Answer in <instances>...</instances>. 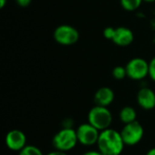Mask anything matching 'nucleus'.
<instances>
[{
    "mask_svg": "<svg viewBox=\"0 0 155 155\" xmlns=\"http://www.w3.org/2000/svg\"><path fill=\"white\" fill-rule=\"evenodd\" d=\"M96 145L104 155H120L125 144L121 133L109 128L100 133Z\"/></svg>",
    "mask_w": 155,
    "mask_h": 155,
    "instance_id": "f257e3e1",
    "label": "nucleus"
},
{
    "mask_svg": "<svg viewBox=\"0 0 155 155\" xmlns=\"http://www.w3.org/2000/svg\"><path fill=\"white\" fill-rule=\"evenodd\" d=\"M78 143L76 130L63 127L53 137L52 144L54 150L67 153L73 150Z\"/></svg>",
    "mask_w": 155,
    "mask_h": 155,
    "instance_id": "f03ea898",
    "label": "nucleus"
},
{
    "mask_svg": "<svg viewBox=\"0 0 155 155\" xmlns=\"http://www.w3.org/2000/svg\"><path fill=\"white\" fill-rule=\"evenodd\" d=\"M88 123L100 132L109 129L113 123V114L108 107L95 105L88 113Z\"/></svg>",
    "mask_w": 155,
    "mask_h": 155,
    "instance_id": "7ed1b4c3",
    "label": "nucleus"
},
{
    "mask_svg": "<svg viewBox=\"0 0 155 155\" xmlns=\"http://www.w3.org/2000/svg\"><path fill=\"white\" fill-rule=\"evenodd\" d=\"M80 38L78 30L70 25H60L54 31V41L64 46H69L76 44Z\"/></svg>",
    "mask_w": 155,
    "mask_h": 155,
    "instance_id": "20e7f679",
    "label": "nucleus"
},
{
    "mask_svg": "<svg viewBox=\"0 0 155 155\" xmlns=\"http://www.w3.org/2000/svg\"><path fill=\"white\" fill-rule=\"evenodd\" d=\"M127 77L134 81H141L149 76V62L142 57L131 59L125 65Z\"/></svg>",
    "mask_w": 155,
    "mask_h": 155,
    "instance_id": "39448f33",
    "label": "nucleus"
},
{
    "mask_svg": "<svg viewBox=\"0 0 155 155\" xmlns=\"http://www.w3.org/2000/svg\"><path fill=\"white\" fill-rule=\"evenodd\" d=\"M120 133L125 145L134 146L143 140L144 129L138 121H135L134 123L124 124Z\"/></svg>",
    "mask_w": 155,
    "mask_h": 155,
    "instance_id": "423d86ee",
    "label": "nucleus"
},
{
    "mask_svg": "<svg viewBox=\"0 0 155 155\" xmlns=\"http://www.w3.org/2000/svg\"><path fill=\"white\" fill-rule=\"evenodd\" d=\"M100 133L101 132L91 124H82L76 129L78 143L84 146H93L97 144Z\"/></svg>",
    "mask_w": 155,
    "mask_h": 155,
    "instance_id": "0eeeda50",
    "label": "nucleus"
},
{
    "mask_svg": "<svg viewBox=\"0 0 155 155\" xmlns=\"http://www.w3.org/2000/svg\"><path fill=\"white\" fill-rule=\"evenodd\" d=\"M5 142L10 151L20 152L26 145V136L21 130L14 129L6 134Z\"/></svg>",
    "mask_w": 155,
    "mask_h": 155,
    "instance_id": "6e6552de",
    "label": "nucleus"
},
{
    "mask_svg": "<svg viewBox=\"0 0 155 155\" xmlns=\"http://www.w3.org/2000/svg\"><path fill=\"white\" fill-rule=\"evenodd\" d=\"M137 103L143 110H153L155 108V92L149 87L141 88L136 96Z\"/></svg>",
    "mask_w": 155,
    "mask_h": 155,
    "instance_id": "1a4fd4ad",
    "label": "nucleus"
},
{
    "mask_svg": "<svg viewBox=\"0 0 155 155\" xmlns=\"http://www.w3.org/2000/svg\"><path fill=\"white\" fill-rule=\"evenodd\" d=\"M134 39V35L130 28L125 26H119L115 28V34L112 42L118 46L125 47L132 45Z\"/></svg>",
    "mask_w": 155,
    "mask_h": 155,
    "instance_id": "9d476101",
    "label": "nucleus"
},
{
    "mask_svg": "<svg viewBox=\"0 0 155 155\" xmlns=\"http://www.w3.org/2000/svg\"><path fill=\"white\" fill-rule=\"evenodd\" d=\"M114 100V92L107 86L99 88L94 96V101L96 105L108 107Z\"/></svg>",
    "mask_w": 155,
    "mask_h": 155,
    "instance_id": "9b49d317",
    "label": "nucleus"
},
{
    "mask_svg": "<svg viewBox=\"0 0 155 155\" xmlns=\"http://www.w3.org/2000/svg\"><path fill=\"white\" fill-rule=\"evenodd\" d=\"M120 121L124 124H131L137 121V113L134 107L131 106H124L121 109L119 114Z\"/></svg>",
    "mask_w": 155,
    "mask_h": 155,
    "instance_id": "f8f14e48",
    "label": "nucleus"
},
{
    "mask_svg": "<svg viewBox=\"0 0 155 155\" xmlns=\"http://www.w3.org/2000/svg\"><path fill=\"white\" fill-rule=\"evenodd\" d=\"M143 0H120L121 6L128 12H134L139 9Z\"/></svg>",
    "mask_w": 155,
    "mask_h": 155,
    "instance_id": "ddd939ff",
    "label": "nucleus"
},
{
    "mask_svg": "<svg viewBox=\"0 0 155 155\" xmlns=\"http://www.w3.org/2000/svg\"><path fill=\"white\" fill-rule=\"evenodd\" d=\"M18 153V155H44L43 152L35 145H25Z\"/></svg>",
    "mask_w": 155,
    "mask_h": 155,
    "instance_id": "4468645a",
    "label": "nucleus"
},
{
    "mask_svg": "<svg viewBox=\"0 0 155 155\" xmlns=\"http://www.w3.org/2000/svg\"><path fill=\"white\" fill-rule=\"evenodd\" d=\"M112 74L113 77L116 80H124L125 77H127L125 66H122V65L115 66L112 71Z\"/></svg>",
    "mask_w": 155,
    "mask_h": 155,
    "instance_id": "2eb2a0df",
    "label": "nucleus"
},
{
    "mask_svg": "<svg viewBox=\"0 0 155 155\" xmlns=\"http://www.w3.org/2000/svg\"><path fill=\"white\" fill-rule=\"evenodd\" d=\"M114 34H115V28L114 27H112V26H108L106 27L104 30V36L108 39V40H113L114 36Z\"/></svg>",
    "mask_w": 155,
    "mask_h": 155,
    "instance_id": "dca6fc26",
    "label": "nucleus"
},
{
    "mask_svg": "<svg viewBox=\"0 0 155 155\" xmlns=\"http://www.w3.org/2000/svg\"><path fill=\"white\" fill-rule=\"evenodd\" d=\"M149 77L155 82V56L149 62Z\"/></svg>",
    "mask_w": 155,
    "mask_h": 155,
    "instance_id": "f3484780",
    "label": "nucleus"
},
{
    "mask_svg": "<svg viewBox=\"0 0 155 155\" xmlns=\"http://www.w3.org/2000/svg\"><path fill=\"white\" fill-rule=\"evenodd\" d=\"M15 1L20 7H27L32 2V0H15Z\"/></svg>",
    "mask_w": 155,
    "mask_h": 155,
    "instance_id": "a211bd4d",
    "label": "nucleus"
},
{
    "mask_svg": "<svg viewBox=\"0 0 155 155\" xmlns=\"http://www.w3.org/2000/svg\"><path fill=\"white\" fill-rule=\"evenodd\" d=\"M82 155H104L99 150L98 151H88L85 152L84 153H83Z\"/></svg>",
    "mask_w": 155,
    "mask_h": 155,
    "instance_id": "6ab92c4d",
    "label": "nucleus"
},
{
    "mask_svg": "<svg viewBox=\"0 0 155 155\" xmlns=\"http://www.w3.org/2000/svg\"><path fill=\"white\" fill-rule=\"evenodd\" d=\"M45 155H68V154H67V153L60 152V151L54 150V151H53V152H51V153H47V154H45Z\"/></svg>",
    "mask_w": 155,
    "mask_h": 155,
    "instance_id": "aec40b11",
    "label": "nucleus"
},
{
    "mask_svg": "<svg viewBox=\"0 0 155 155\" xmlns=\"http://www.w3.org/2000/svg\"><path fill=\"white\" fill-rule=\"evenodd\" d=\"M8 0H0V7L1 8H4L5 6V5L7 4Z\"/></svg>",
    "mask_w": 155,
    "mask_h": 155,
    "instance_id": "412c9836",
    "label": "nucleus"
},
{
    "mask_svg": "<svg viewBox=\"0 0 155 155\" xmlns=\"http://www.w3.org/2000/svg\"><path fill=\"white\" fill-rule=\"evenodd\" d=\"M146 155H155V147L154 148H152V149H150V150L147 152Z\"/></svg>",
    "mask_w": 155,
    "mask_h": 155,
    "instance_id": "4be33fe9",
    "label": "nucleus"
},
{
    "mask_svg": "<svg viewBox=\"0 0 155 155\" xmlns=\"http://www.w3.org/2000/svg\"><path fill=\"white\" fill-rule=\"evenodd\" d=\"M143 2H145V3H154L155 0H143Z\"/></svg>",
    "mask_w": 155,
    "mask_h": 155,
    "instance_id": "5701e85b",
    "label": "nucleus"
}]
</instances>
